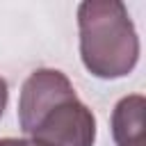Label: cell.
I'll use <instances>...</instances> for the list:
<instances>
[{
	"label": "cell",
	"instance_id": "6",
	"mask_svg": "<svg viewBox=\"0 0 146 146\" xmlns=\"http://www.w3.org/2000/svg\"><path fill=\"white\" fill-rule=\"evenodd\" d=\"M7 98H9V89H7V82H5V78H0V119H2V114H5Z\"/></svg>",
	"mask_w": 146,
	"mask_h": 146
},
{
	"label": "cell",
	"instance_id": "1",
	"mask_svg": "<svg viewBox=\"0 0 146 146\" xmlns=\"http://www.w3.org/2000/svg\"><path fill=\"white\" fill-rule=\"evenodd\" d=\"M80 57L84 68L103 80L128 75L139 59V36L119 0H87L78 7Z\"/></svg>",
	"mask_w": 146,
	"mask_h": 146
},
{
	"label": "cell",
	"instance_id": "2",
	"mask_svg": "<svg viewBox=\"0 0 146 146\" xmlns=\"http://www.w3.org/2000/svg\"><path fill=\"white\" fill-rule=\"evenodd\" d=\"M75 98L71 80L57 68H36L23 82L18 98V123L25 135H32L43 116L62 105L64 100Z\"/></svg>",
	"mask_w": 146,
	"mask_h": 146
},
{
	"label": "cell",
	"instance_id": "4",
	"mask_svg": "<svg viewBox=\"0 0 146 146\" xmlns=\"http://www.w3.org/2000/svg\"><path fill=\"white\" fill-rule=\"evenodd\" d=\"M144 110L146 100L139 94L125 96L116 103L112 112V135L116 146H146Z\"/></svg>",
	"mask_w": 146,
	"mask_h": 146
},
{
	"label": "cell",
	"instance_id": "5",
	"mask_svg": "<svg viewBox=\"0 0 146 146\" xmlns=\"http://www.w3.org/2000/svg\"><path fill=\"white\" fill-rule=\"evenodd\" d=\"M0 146H50V144H43V141L34 139V137H30V139H16V137H5V139H0Z\"/></svg>",
	"mask_w": 146,
	"mask_h": 146
},
{
	"label": "cell",
	"instance_id": "3",
	"mask_svg": "<svg viewBox=\"0 0 146 146\" xmlns=\"http://www.w3.org/2000/svg\"><path fill=\"white\" fill-rule=\"evenodd\" d=\"M30 137L50 146H94L96 116L75 96L50 110Z\"/></svg>",
	"mask_w": 146,
	"mask_h": 146
}]
</instances>
